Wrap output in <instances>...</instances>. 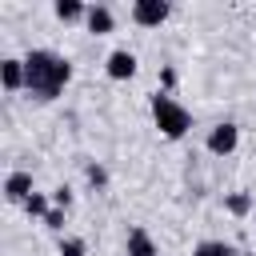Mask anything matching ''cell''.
Wrapping results in <instances>:
<instances>
[{
    "mask_svg": "<svg viewBox=\"0 0 256 256\" xmlns=\"http://www.w3.org/2000/svg\"><path fill=\"white\" fill-rule=\"evenodd\" d=\"M24 72H28V92L40 100H56L64 92V84L72 80V64L48 48H32L24 56Z\"/></svg>",
    "mask_w": 256,
    "mask_h": 256,
    "instance_id": "obj_1",
    "label": "cell"
},
{
    "mask_svg": "<svg viewBox=\"0 0 256 256\" xmlns=\"http://www.w3.org/2000/svg\"><path fill=\"white\" fill-rule=\"evenodd\" d=\"M152 120H156V128H160L168 140H180V136L192 128L188 108H184V104H176L168 92H156V96H152Z\"/></svg>",
    "mask_w": 256,
    "mask_h": 256,
    "instance_id": "obj_2",
    "label": "cell"
},
{
    "mask_svg": "<svg viewBox=\"0 0 256 256\" xmlns=\"http://www.w3.org/2000/svg\"><path fill=\"white\" fill-rule=\"evenodd\" d=\"M168 0H136L132 4V20L140 24V28H160L164 20H168Z\"/></svg>",
    "mask_w": 256,
    "mask_h": 256,
    "instance_id": "obj_3",
    "label": "cell"
},
{
    "mask_svg": "<svg viewBox=\"0 0 256 256\" xmlns=\"http://www.w3.org/2000/svg\"><path fill=\"white\" fill-rule=\"evenodd\" d=\"M236 144H240V128H236L232 120H220V124L208 132V152H212V156H228V152H236Z\"/></svg>",
    "mask_w": 256,
    "mask_h": 256,
    "instance_id": "obj_4",
    "label": "cell"
},
{
    "mask_svg": "<svg viewBox=\"0 0 256 256\" xmlns=\"http://www.w3.org/2000/svg\"><path fill=\"white\" fill-rule=\"evenodd\" d=\"M104 72H108L112 80H132V76H136V56H132L128 48H116V52H108V60H104Z\"/></svg>",
    "mask_w": 256,
    "mask_h": 256,
    "instance_id": "obj_5",
    "label": "cell"
},
{
    "mask_svg": "<svg viewBox=\"0 0 256 256\" xmlns=\"http://www.w3.org/2000/svg\"><path fill=\"white\" fill-rule=\"evenodd\" d=\"M0 84H4V92H20V88H28L24 60H16V56H4V60H0Z\"/></svg>",
    "mask_w": 256,
    "mask_h": 256,
    "instance_id": "obj_6",
    "label": "cell"
},
{
    "mask_svg": "<svg viewBox=\"0 0 256 256\" xmlns=\"http://www.w3.org/2000/svg\"><path fill=\"white\" fill-rule=\"evenodd\" d=\"M84 24H88V32H92V36H108V32L116 28V20H112V8H108V4H92V8H88V16H84Z\"/></svg>",
    "mask_w": 256,
    "mask_h": 256,
    "instance_id": "obj_7",
    "label": "cell"
},
{
    "mask_svg": "<svg viewBox=\"0 0 256 256\" xmlns=\"http://www.w3.org/2000/svg\"><path fill=\"white\" fill-rule=\"evenodd\" d=\"M4 196H8L12 204H24V200L32 196V172H8V180H4Z\"/></svg>",
    "mask_w": 256,
    "mask_h": 256,
    "instance_id": "obj_8",
    "label": "cell"
},
{
    "mask_svg": "<svg viewBox=\"0 0 256 256\" xmlns=\"http://www.w3.org/2000/svg\"><path fill=\"white\" fill-rule=\"evenodd\" d=\"M124 252H128V256H160V248L152 244V236H148L144 228H132V232H128Z\"/></svg>",
    "mask_w": 256,
    "mask_h": 256,
    "instance_id": "obj_9",
    "label": "cell"
},
{
    "mask_svg": "<svg viewBox=\"0 0 256 256\" xmlns=\"http://www.w3.org/2000/svg\"><path fill=\"white\" fill-rule=\"evenodd\" d=\"M52 208H56V204H52V200H48L44 192H32V196L24 200V212H28V216H36V220H44V216H48Z\"/></svg>",
    "mask_w": 256,
    "mask_h": 256,
    "instance_id": "obj_10",
    "label": "cell"
},
{
    "mask_svg": "<svg viewBox=\"0 0 256 256\" xmlns=\"http://www.w3.org/2000/svg\"><path fill=\"white\" fill-rule=\"evenodd\" d=\"M224 208H228L232 216H248V212H256V204H252V196H248V192H232V196L224 200Z\"/></svg>",
    "mask_w": 256,
    "mask_h": 256,
    "instance_id": "obj_11",
    "label": "cell"
},
{
    "mask_svg": "<svg viewBox=\"0 0 256 256\" xmlns=\"http://www.w3.org/2000/svg\"><path fill=\"white\" fill-rule=\"evenodd\" d=\"M192 256H236V248L224 244V240H204V244L192 248Z\"/></svg>",
    "mask_w": 256,
    "mask_h": 256,
    "instance_id": "obj_12",
    "label": "cell"
},
{
    "mask_svg": "<svg viewBox=\"0 0 256 256\" xmlns=\"http://www.w3.org/2000/svg\"><path fill=\"white\" fill-rule=\"evenodd\" d=\"M56 16L60 20H80V16H88V8L80 0H56Z\"/></svg>",
    "mask_w": 256,
    "mask_h": 256,
    "instance_id": "obj_13",
    "label": "cell"
},
{
    "mask_svg": "<svg viewBox=\"0 0 256 256\" xmlns=\"http://www.w3.org/2000/svg\"><path fill=\"white\" fill-rule=\"evenodd\" d=\"M88 252V244L80 240V236H68V240H60V256H84Z\"/></svg>",
    "mask_w": 256,
    "mask_h": 256,
    "instance_id": "obj_14",
    "label": "cell"
},
{
    "mask_svg": "<svg viewBox=\"0 0 256 256\" xmlns=\"http://www.w3.org/2000/svg\"><path fill=\"white\" fill-rule=\"evenodd\" d=\"M84 172H88V184H92V188H104V184H108V172H104V164H88Z\"/></svg>",
    "mask_w": 256,
    "mask_h": 256,
    "instance_id": "obj_15",
    "label": "cell"
},
{
    "mask_svg": "<svg viewBox=\"0 0 256 256\" xmlns=\"http://www.w3.org/2000/svg\"><path fill=\"white\" fill-rule=\"evenodd\" d=\"M52 204H56V208H64V212H68V204H72V188H68V184H60V188H56V192H52Z\"/></svg>",
    "mask_w": 256,
    "mask_h": 256,
    "instance_id": "obj_16",
    "label": "cell"
},
{
    "mask_svg": "<svg viewBox=\"0 0 256 256\" xmlns=\"http://www.w3.org/2000/svg\"><path fill=\"white\" fill-rule=\"evenodd\" d=\"M44 228H52V232H60V228H64V208H52V212L44 216Z\"/></svg>",
    "mask_w": 256,
    "mask_h": 256,
    "instance_id": "obj_17",
    "label": "cell"
},
{
    "mask_svg": "<svg viewBox=\"0 0 256 256\" xmlns=\"http://www.w3.org/2000/svg\"><path fill=\"white\" fill-rule=\"evenodd\" d=\"M160 84H164V88H176V68L164 64V68H160Z\"/></svg>",
    "mask_w": 256,
    "mask_h": 256,
    "instance_id": "obj_18",
    "label": "cell"
},
{
    "mask_svg": "<svg viewBox=\"0 0 256 256\" xmlns=\"http://www.w3.org/2000/svg\"><path fill=\"white\" fill-rule=\"evenodd\" d=\"M252 220H256V212H252Z\"/></svg>",
    "mask_w": 256,
    "mask_h": 256,
    "instance_id": "obj_19",
    "label": "cell"
}]
</instances>
